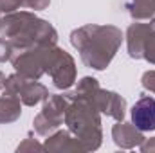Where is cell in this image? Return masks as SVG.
Masks as SVG:
<instances>
[{
  "label": "cell",
  "instance_id": "cell-1",
  "mask_svg": "<svg viewBox=\"0 0 155 153\" xmlns=\"http://www.w3.org/2000/svg\"><path fill=\"white\" fill-rule=\"evenodd\" d=\"M132 122L141 132L155 130V99L143 97L132 106Z\"/></svg>",
  "mask_w": 155,
  "mask_h": 153
}]
</instances>
